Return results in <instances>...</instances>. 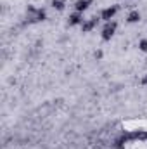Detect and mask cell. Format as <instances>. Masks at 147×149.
<instances>
[{"label":"cell","mask_w":147,"mask_h":149,"mask_svg":"<svg viewBox=\"0 0 147 149\" xmlns=\"http://www.w3.org/2000/svg\"><path fill=\"white\" fill-rule=\"evenodd\" d=\"M116 28H118V24L114 21H107L106 26L102 28V40H111L112 35H114V31H116Z\"/></svg>","instance_id":"1"},{"label":"cell","mask_w":147,"mask_h":149,"mask_svg":"<svg viewBox=\"0 0 147 149\" xmlns=\"http://www.w3.org/2000/svg\"><path fill=\"white\" fill-rule=\"evenodd\" d=\"M28 12H30V19H31V21H43V19L47 17V14H45V10H43V9L30 7V9H28Z\"/></svg>","instance_id":"2"},{"label":"cell","mask_w":147,"mask_h":149,"mask_svg":"<svg viewBox=\"0 0 147 149\" xmlns=\"http://www.w3.org/2000/svg\"><path fill=\"white\" fill-rule=\"evenodd\" d=\"M116 12H118V7L116 5H111V7H107V9H104L102 12H101V17L107 23V21H111L114 16H116Z\"/></svg>","instance_id":"3"},{"label":"cell","mask_w":147,"mask_h":149,"mask_svg":"<svg viewBox=\"0 0 147 149\" xmlns=\"http://www.w3.org/2000/svg\"><path fill=\"white\" fill-rule=\"evenodd\" d=\"M99 24V19L97 17H92V19H88V21H83V24H81V30L87 33V31H92L95 26Z\"/></svg>","instance_id":"4"},{"label":"cell","mask_w":147,"mask_h":149,"mask_svg":"<svg viewBox=\"0 0 147 149\" xmlns=\"http://www.w3.org/2000/svg\"><path fill=\"white\" fill-rule=\"evenodd\" d=\"M90 3H92V0H76L74 9H76V12H85L90 7Z\"/></svg>","instance_id":"5"},{"label":"cell","mask_w":147,"mask_h":149,"mask_svg":"<svg viewBox=\"0 0 147 149\" xmlns=\"http://www.w3.org/2000/svg\"><path fill=\"white\" fill-rule=\"evenodd\" d=\"M69 26H78V24H83V16H81V12H74L69 16Z\"/></svg>","instance_id":"6"},{"label":"cell","mask_w":147,"mask_h":149,"mask_svg":"<svg viewBox=\"0 0 147 149\" xmlns=\"http://www.w3.org/2000/svg\"><path fill=\"white\" fill-rule=\"evenodd\" d=\"M126 19H128V23H139L140 21V12L139 10H132Z\"/></svg>","instance_id":"7"},{"label":"cell","mask_w":147,"mask_h":149,"mask_svg":"<svg viewBox=\"0 0 147 149\" xmlns=\"http://www.w3.org/2000/svg\"><path fill=\"white\" fill-rule=\"evenodd\" d=\"M52 7H54V9H57V10H64L66 2H64V0H52Z\"/></svg>","instance_id":"8"},{"label":"cell","mask_w":147,"mask_h":149,"mask_svg":"<svg viewBox=\"0 0 147 149\" xmlns=\"http://www.w3.org/2000/svg\"><path fill=\"white\" fill-rule=\"evenodd\" d=\"M139 49H140L142 52H147V40H146V38L139 42Z\"/></svg>","instance_id":"9"},{"label":"cell","mask_w":147,"mask_h":149,"mask_svg":"<svg viewBox=\"0 0 147 149\" xmlns=\"http://www.w3.org/2000/svg\"><path fill=\"white\" fill-rule=\"evenodd\" d=\"M95 57H97V59H101V57H102V52H101V50H97V52H95Z\"/></svg>","instance_id":"10"},{"label":"cell","mask_w":147,"mask_h":149,"mask_svg":"<svg viewBox=\"0 0 147 149\" xmlns=\"http://www.w3.org/2000/svg\"><path fill=\"white\" fill-rule=\"evenodd\" d=\"M142 83H144V85H147V74L144 76V78H142Z\"/></svg>","instance_id":"11"}]
</instances>
